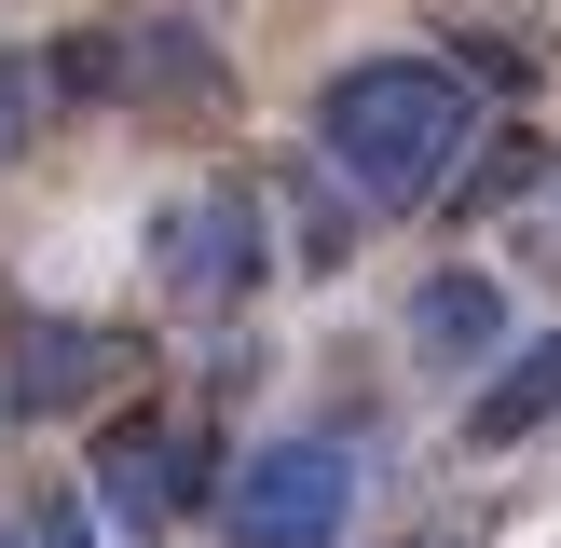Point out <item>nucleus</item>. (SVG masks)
<instances>
[{
    "label": "nucleus",
    "instance_id": "nucleus-1",
    "mask_svg": "<svg viewBox=\"0 0 561 548\" xmlns=\"http://www.w3.org/2000/svg\"><path fill=\"white\" fill-rule=\"evenodd\" d=\"M316 151L370 206H438L466 179V151H480V82L453 55H356L316 96Z\"/></svg>",
    "mask_w": 561,
    "mask_h": 548
},
{
    "label": "nucleus",
    "instance_id": "nucleus-2",
    "mask_svg": "<svg viewBox=\"0 0 561 548\" xmlns=\"http://www.w3.org/2000/svg\"><path fill=\"white\" fill-rule=\"evenodd\" d=\"M356 521V453L343 438H261L233 480V535L247 548H343Z\"/></svg>",
    "mask_w": 561,
    "mask_h": 548
},
{
    "label": "nucleus",
    "instance_id": "nucleus-3",
    "mask_svg": "<svg viewBox=\"0 0 561 548\" xmlns=\"http://www.w3.org/2000/svg\"><path fill=\"white\" fill-rule=\"evenodd\" d=\"M261 261H274V233H261L247 192H179V206L151 219V274L179 301H206V316H233V301L261 288Z\"/></svg>",
    "mask_w": 561,
    "mask_h": 548
},
{
    "label": "nucleus",
    "instance_id": "nucleus-4",
    "mask_svg": "<svg viewBox=\"0 0 561 548\" xmlns=\"http://www.w3.org/2000/svg\"><path fill=\"white\" fill-rule=\"evenodd\" d=\"M493 356H507V288H493L480 261H438L425 288H411V370L466 384V370H493Z\"/></svg>",
    "mask_w": 561,
    "mask_h": 548
},
{
    "label": "nucleus",
    "instance_id": "nucleus-5",
    "mask_svg": "<svg viewBox=\"0 0 561 548\" xmlns=\"http://www.w3.org/2000/svg\"><path fill=\"white\" fill-rule=\"evenodd\" d=\"M96 493L151 535V521H179L192 493H206V453H192V425H164V411H124V425L96 438Z\"/></svg>",
    "mask_w": 561,
    "mask_h": 548
},
{
    "label": "nucleus",
    "instance_id": "nucleus-6",
    "mask_svg": "<svg viewBox=\"0 0 561 548\" xmlns=\"http://www.w3.org/2000/svg\"><path fill=\"white\" fill-rule=\"evenodd\" d=\"M233 82H219V42L192 14H151L124 27V110H219Z\"/></svg>",
    "mask_w": 561,
    "mask_h": 548
},
{
    "label": "nucleus",
    "instance_id": "nucleus-7",
    "mask_svg": "<svg viewBox=\"0 0 561 548\" xmlns=\"http://www.w3.org/2000/svg\"><path fill=\"white\" fill-rule=\"evenodd\" d=\"M535 425H561V329H535L520 356H493V384L466 398V453H520Z\"/></svg>",
    "mask_w": 561,
    "mask_h": 548
},
{
    "label": "nucleus",
    "instance_id": "nucleus-8",
    "mask_svg": "<svg viewBox=\"0 0 561 548\" xmlns=\"http://www.w3.org/2000/svg\"><path fill=\"white\" fill-rule=\"evenodd\" d=\"M110 370H124V343H110V329L42 316V329H27V356H14V398H27V411H82Z\"/></svg>",
    "mask_w": 561,
    "mask_h": 548
},
{
    "label": "nucleus",
    "instance_id": "nucleus-9",
    "mask_svg": "<svg viewBox=\"0 0 561 548\" xmlns=\"http://www.w3.org/2000/svg\"><path fill=\"white\" fill-rule=\"evenodd\" d=\"M42 110H124V27H69L42 55Z\"/></svg>",
    "mask_w": 561,
    "mask_h": 548
},
{
    "label": "nucleus",
    "instance_id": "nucleus-10",
    "mask_svg": "<svg viewBox=\"0 0 561 548\" xmlns=\"http://www.w3.org/2000/svg\"><path fill=\"white\" fill-rule=\"evenodd\" d=\"M42 124H55V110H42V55H0V164H14Z\"/></svg>",
    "mask_w": 561,
    "mask_h": 548
},
{
    "label": "nucleus",
    "instance_id": "nucleus-11",
    "mask_svg": "<svg viewBox=\"0 0 561 548\" xmlns=\"http://www.w3.org/2000/svg\"><path fill=\"white\" fill-rule=\"evenodd\" d=\"M288 219H301L288 247H301V261H316V274H329V261H343V247H356V219H343V192H316V179H301V206H288Z\"/></svg>",
    "mask_w": 561,
    "mask_h": 548
},
{
    "label": "nucleus",
    "instance_id": "nucleus-12",
    "mask_svg": "<svg viewBox=\"0 0 561 548\" xmlns=\"http://www.w3.org/2000/svg\"><path fill=\"white\" fill-rule=\"evenodd\" d=\"M27 548H82V507H69V493H55V507L27 521Z\"/></svg>",
    "mask_w": 561,
    "mask_h": 548
},
{
    "label": "nucleus",
    "instance_id": "nucleus-13",
    "mask_svg": "<svg viewBox=\"0 0 561 548\" xmlns=\"http://www.w3.org/2000/svg\"><path fill=\"white\" fill-rule=\"evenodd\" d=\"M411 548H453V535H411Z\"/></svg>",
    "mask_w": 561,
    "mask_h": 548
},
{
    "label": "nucleus",
    "instance_id": "nucleus-14",
    "mask_svg": "<svg viewBox=\"0 0 561 548\" xmlns=\"http://www.w3.org/2000/svg\"><path fill=\"white\" fill-rule=\"evenodd\" d=\"M0 548H27V535H0Z\"/></svg>",
    "mask_w": 561,
    "mask_h": 548
}]
</instances>
